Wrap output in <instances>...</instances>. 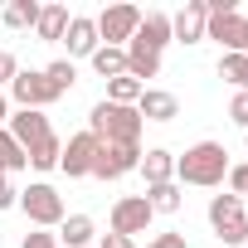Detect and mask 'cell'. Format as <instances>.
I'll use <instances>...</instances> for the list:
<instances>
[{
	"label": "cell",
	"instance_id": "4fadbf2b",
	"mask_svg": "<svg viewBox=\"0 0 248 248\" xmlns=\"http://www.w3.org/2000/svg\"><path fill=\"white\" fill-rule=\"evenodd\" d=\"M63 44H68V54H73V59H93V49H97L102 39H97V25H93L88 15H73V20H68V30H63Z\"/></svg>",
	"mask_w": 248,
	"mask_h": 248
},
{
	"label": "cell",
	"instance_id": "6da1fadb",
	"mask_svg": "<svg viewBox=\"0 0 248 248\" xmlns=\"http://www.w3.org/2000/svg\"><path fill=\"white\" fill-rule=\"evenodd\" d=\"M229 175V151L219 146V141H195L185 156H175V185H200V190H209V185H219Z\"/></svg>",
	"mask_w": 248,
	"mask_h": 248
},
{
	"label": "cell",
	"instance_id": "277c9868",
	"mask_svg": "<svg viewBox=\"0 0 248 248\" xmlns=\"http://www.w3.org/2000/svg\"><path fill=\"white\" fill-rule=\"evenodd\" d=\"M209 224H214L219 243L238 248V243L248 238V219H243V200H238V195H214V200H209Z\"/></svg>",
	"mask_w": 248,
	"mask_h": 248
},
{
	"label": "cell",
	"instance_id": "9a60e30c",
	"mask_svg": "<svg viewBox=\"0 0 248 248\" xmlns=\"http://www.w3.org/2000/svg\"><path fill=\"white\" fill-rule=\"evenodd\" d=\"M68 5H39V20H34V34L44 39V44H59L63 39V30H68Z\"/></svg>",
	"mask_w": 248,
	"mask_h": 248
},
{
	"label": "cell",
	"instance_id": "52a82bcc",
	"mask_svg": "<svg viewBox=\"0 0 248 248\" xmlns=\"http://www.w3.org/2000/svg\"><path fill=\"white\" fill-rule=\"evenodd\" d=\"M97 151H102V141H97L93 132H78V137H68V146H63V156H59V170H63L68 180H83V175H93Z\"/></svg>",
	"mask_w": 248,
	"mask_h": 248
},
{
	"label": "cell",
	"instance_id": "4dcf8cb0",
	"mask_svg": "<svg viewBox=\"0 0 248 248\" xmlns=\"http://www.w3.org/2000/svg\"><path fill=\"white\" fill-rule=\"evenodd\" d=\"M146 248H190V243H185V233H156Z\"/></svg>",
	"mask_w": 248,
	"mask_h": 248
},
{
	"label": "cell",
	"instance_id": "ac0fdd59",
	"mask_svg": "<svg viewBox=\"0 0 248 248\" xmlns=\"http://www.w3.org/2000/svg\"><path fill=\"white\" fill-rule=\"evenodd\" d=\"M127 73L146 88V78L161 73V54H151V49H141V44H127Z\"/></svg>",
	"mask_w": 248,
	"mask_h": 248
},
{
	"label": "cell",
	"instance_id": "cb8c5ba5",
	"mask_svg": "<svg viewBox=\"0 0 248 248\" xmlns=\"http://www.w3.org/2000/svg\"><path fill=\"white\" fill-rule=\"evenodd\" d=\"M30 161H25V146L5 132V127H0V170H5V175H15V170H25Z\"/></svg>",
	"mask_w": 248,
	"mask_h": 248
},
{
	"label": "cell",
	"instance_id": "30bf717a",
	"mask_svg": "<svg viewBox=\"0 0 248 248\" xmlns=\"http://www.w3.org/2000/svg\"><path fill=\"white\" fill-rule=\"evenodd\" d=\"M5 132H10V137H15L25 151H30V146H39V141H44L54 127H49V117H44V112H34V107H15V112H10V127H5Z\"/></svg>",
	"mask_w": 248,
	"mask_h": 248
},
{
	"label": "cell",
	"instance_id": "ba28073f",
	"mask_svg": "<svg viewBox=\"0 0 248 248\" xmlns=\"http://www.w3.org/2000/svg\"><path fill=\"white\" fill-rule=\"evenodd\" d=\"M151 204H146V195H122L117 204H112V233H122V238H132V233H146L151 229Z\"/></svg>",
	"mask_w": 248,
	"mask_h": 248
},
{
	"label": "cell",
	"instance_id": "5b68a950",
	"mask_svg": "<svg viewBox=\"0 0 248 248\" xmlns=\"http://www.w3.org/2000/svg\"><path fill=\"white\" fill-rule=\"evenodd\" d=\"M97 39L102 44H112V49H127L132 39H137V25H141V10L137 5H107L97 20Z\"/></svg>",
	"mask_w": 248,
	"mask_h": 248
},
{
	"label": "cell",
	"instance_id": "2e32d148",
	"mask_svg": "<svg viewBox=\"0 0 248 248\" xmlns=\"http://www.w3.org/2000/svg\"><path fill=\"white\" fill-rule=\"evenodd\" d=\"M93 233H97V229H93L88 214H63V224H59L54 238H59L63 248H93Z\"/></svg>",
	"mask_w": 248,
	"mask_h": 248
},
{
	"label": "cell",
	"instance_id": "ffe728a7",
	"mask_svg": "<svg viewBox=\"0 0 248 248\" xmlns=\"http://www.w3.org/2000/svg\"><path fill=\"white\" fill-rule=\"evenodd\" d=\"M146 88L132 78V73H122V78H107V97L102 102H117V107H137V97H141Z\"/></svg>",
	"mask_w": 248,
	"mask_h": 248
},
{
	"label": "cell",
	"instance_id": "d4e9b609",
	"mask_svg": "<svg viewBox=\"0 0 248 248\" xmlns=\"http://www.w3.org/2000/svg\"><path fill=\"white\" fill-rule=\"evenodd\" d=\"M44 78H49V88H54V93L63 97V93H68V88L78 83V68H73V59H54V63L44 68Z\"/></svg>",
	"mask_w": 248,
	"mask_h": 248
},
{
	"label": "cell",
	"instance_id": "f546056e",
	"mask_svg": "<svg viewBox=\"0 0 248 248\" xmlns=\"http://www.w3.org/2000/svg\"><path fill=\"white\" fill-rule=\"evenodd\" d=\"M20 248H59V238L39 229V233H25V243H20Z\"/></svg>",
	"mask_w": 248,
	"mask_h": 248
},
{
	"label": "cell",
	"instance_id": "44dd1931",
	"mask_svg": "<svg viewBox=\"0 0 248 248\" xmlns=\"http://www.w3.org/2000/svg\"><path fill=\"white\" fill-rule=\"evenodd\" d=\"M59 156H63V141H59L54 132H49L39 146H30V151H25V161H30L34 170H54V166H59Z\"/></svg>",
	"mask_w": 248,
	"mask_h": 248
},
{
	"label": "cell",
	"instance_id": "8fae6325",
	"mask_svg": "<svg viewBox=\"0 0 248 248\" xmlns=\"http://www.w3.org/2000/svg\"><path fill=\"white\" fill-rule=\"evenodd\" d=\"M204 0H185V10H175L170 15V39H180V44H200L204 39Z\"/></svg>",
	"mask_w": 248,
	"mask_h": 248
},
{
	"label": "cell",
	"instance_id": "e0dca14e",
	"mask_svg": "<svg viewBox=\"0 0 248 248\" xmlns=\"http://www.w3.org/2000/svg\"><path fill=\"white\" fill-rule=\"evenodd\" d=\"M141 175H146V185H166V180H175V156L170 151H141V166H137Z\"/></svg>",
	"mask_w": 248,
	"mask_h": 248
},
{
	"label": "cell",
	"instance_id": "4316f807",
	"mask_svg": "<svg viewBox=\"0 0 248 248\" xmlns=\"http://www.w3.org/2000/svg\"><path fill=\"white\" fill-rule=\"evenodd\" d=\"M229 190H233L238 200L248 195V161H243V166H229Z\"/></svg>",
	"mask_w": 248,
	"mask_h": 248
},
{
	"label": "cell",
	"instance_id": "7402d4cb",
	"mask_svg": "<svg viewBox=\"0 0 248 248\" xmlns=\"http://www.w3.org/2000/svg\"><path fill=\"white\" fill-rule=\"evenodd\" d=\"M146 204H151V214H175V209H180V185H175V180L146 185Z\"/></svg>",
	"mask_w": 248,
	"mask_h": 248
},
{
	"label": "cell",
	"instance_id": "8992f818",
	"mask_svg": "<svg viewBox=\"0 0 248 248\" xmlns=\"http://www.w3.org/2000/svg\"><path fill=\"white\" fill-rule=\"evenodd\" d=\"M10 97H15L20 107H34V112H44L49 102H59V93L49 88L44 68H20V73H15V83H10Z\"/></svg>",
	"mask_w": 248,
	"mask_h": 248
},
{
	"label": "cell",
	"instance_id": "83f0119b",
	"mask_svg": "<svg viewBox=\"0 0 248 248\" xmlns=\"http://www.w3.org/2000/svg\"><path fill=\"white\" fill-rule=\"evenodd\" d=\"M15 73H20L15 54H10V49H0V88H10V83H15Z\"/></svg>",
	"mask_w": 248,
	"mask_h": 248
},
{
	"label": "cell",
	"instance_id": "1f68e13d",
	"mask_svg": "<svg viewBox=\"0 0 248 248\" xmlns=\"http://www.w3.org/2000/svg\"><path fill=\"white\" fill-rule=\"evenodd\" d=\"M15 200H20V190L10 185V175H5V170H0V209H10Z\"/></svg>",
	"mask_w": 248,
	"mask_h": 248
},
{
	"label": "cell",
	"instance_id": "9c48e42d",
	"mask_svg": "<svg viewBox=\"0 0 248 248\" xmlns=\"http://www.w3.org/2000/svg\"><path fill=\"white\" fill-rule=\"evenodd\" d=\"M137 166H141V146H137V141H122V146H102V151H97L93 175H97V180H122V175L137 170Z\"/></svg>",
	"mask_w": 248,
	"mask_h": 248
},
{
	"label": "cell",
	"instance_id": "f1b7e54d",
	"mask_svg": "<svg viewBox=\"0 0 248 248\" xmlns=\"http://www.w3.org/2000/svg\"><path fill=\"white\" fill-rule=\"evenodd\" d=\"M229 117H233L238 127L248 132V93H233V102H229Z\"/></svg>",
	"mask_w": 248,
	"mask_h": 248
},
{
	"label": "cell",
	"instance_id": "3957f363",
	"mask_svg": "<svg viewBox=\"0 0 248 248\" xmlns=\"http://www.w3.org/2000/svg\"><path fill=\"white\" fill-rule=\"evenodd\" d=\"M15 204H20V209H25V219H30V224H39V229H59V224H63V195H59L54 185H44V180L25 185Z\"/></svg>",
	"mask_w": 248,
	"mask_h": 248
},
{
	"label": "cell",
	"instance_id": "7c38bea8",
	"mask_svg": "<svg viewBox=\"0 0 248 248\" xmlns=\"http://www.w3.org/2000/svg\"><path fill=\"white\" fill-rule=\"evenodd\" d=\"M137 117H141V122H175V117H180V102H175V93H166V88H146V93L137 97Z\"/></svg>",
	"mask_w": 248,
	"mask_h": 248
},
{
	"label": "cell",
	"instance_id": "7a4b0ae2",
	"mask_svg": "<svg viewBox=\"0 0 248 248\" xmlns=\"http://www.w3.org/2000/svg\"><path fill=\"white\" fill-rule=\"evenodd\" d=\"M141 127L146 122L137 117V107H117V102H97L88 112V132L102 146H122V141H137L141 146Z\"/></svg>",
	"mask_w": 248,
	"mask_h": 248
},
{
	"label": "cell",
	"instance_id": "5bb4252c",
	"mask_svg": "<svg viewBox=\"0 0 248 248\" xmlns=\"http://www.w3.org/2000/svg\"><path fill=\"white\" fill-rule=\"evenodd\" d=\"M132 44H141V49L161 54V49L170 44V15H161V10L141 15V25H137V39H132Z\"/></svg>",
	"mask_w": 248,
	"mask_h": 248
},
{
	"label": "cell",
	"instance_id": "603a6c76",
	"mask_svg": "<svg viewBox=\"0 0 248 248\" xmlns=\"http://www.w3.org/2000/svg\"><path fill=\"white\" fill-rule=\"evenodd\" d=\"M219 78L233 83L238 93H248V54H224L219 59Z\"/></svg>",
	"mask_w": 248,
	"mask_h": 248
},
{
	"label": "cell",
	"instance_id": "484cf974",
	"mask_svg": "<svg viewBox=\"0 0 248 248\" xmlns=\"http://www.w3.org/2000/svg\"><path fill=\"white\" fill-rule=\"evenodd\" d=\"M34 20H39L34 0H10V5H5V25L10 30H34Z\"/></svg>",
	"mask_w": 248,
	"mask_h": 248
},
{
	"label": "cell",
	"instance_id": "d6a6232c",
	"mask_svg": "<svg viewBox=\"0 0 248 248\" xmlns=\"http://www.w3.org/2000/svg\"><path fill=\"white\" fill-rule=\"evenodd\" d=\"M97 248H137V243H132V238H122V233H102Z\"/></svg>",
	"mask_w": 248,
	"mask_h": 248
},
{
	"label": "cell",
	"instance_id": "d6986e66",
	"mask_svg": "<svg viewBox=\"0 0 248 248\" xmlns=\"http://www.w3.org/2000/svg\"><path fill=\"white\" fill-rule=\"evenodd\" d=\"M93 73H97V78H122V73H127V49L97 44V49H93Z\"/></svg>",
	"mask_w": 248,
	"mask_h": 248
}]
</instances>
